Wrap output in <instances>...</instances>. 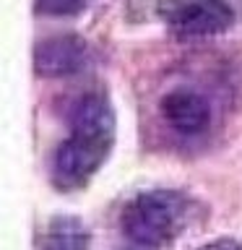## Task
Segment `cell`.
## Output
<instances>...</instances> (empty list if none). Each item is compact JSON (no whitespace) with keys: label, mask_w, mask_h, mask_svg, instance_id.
<instances>
[{"label":"cell","mask_w":242,"mask_h":250,"mask_svg":"<svg viewBox=\"0 0 242 250\" xmlns=\"http://www.w3.org/2000/svg\"><path fill=\"white\" fill-rule=\"evenodd\" d=\"M115 146V112L101 94H89L70 115L68 138L52 156V183L78 190L101 169Z\"/></svg>","instance_id":"obj_1"},{"label":"cell","mask_w":242,"mask_h":250,"mask_svg":"<svg viewBox=\"0 0 242 250\" xmlns=\"http://www.w3.org/2000/svg\"><path fill=\"white\" fill-rule=\"evenodd\" d=\"M198 206L182 190H146L125 203L120 214L122 234L141 248H164L182 237L193 224Z\"/></svg>","instance_id":"obj_2"},{"label":"cell","mask_w":242,"mask_h":250,"mask_svg":"<svg viewBox=\"0 0 242 250\" xmlns=\"http://www.w3.org/2000/svg\"><path fill=\"white\" fill-rule=\"evenodd\" d=\"M161 16L182 37L222 34L234 23V11L224 0H167Z\"/></svg>","instance_id":"obj_3"},{"label":"cell","mask_w":242,"mask_h":250,"mask_svg":"<svg viewBox=\"0 0 242 250\" xmlns=\"http://www.w3.org/2000/svg\"><path fill=\"white\" fill-rule=\"evenodd\" d=\"M86 60H89V47L76 34L47 37L37 44L34 52L37 73L47 78L78 73L81 68H86Z\"/></svg>","instance_id":"obj_4"},{"label":"cell","mask_w":242,"mask_h":250,"mask_svg":"<svg viewBox=\"0 0 242 250\" xmlns=\"http://www.w3.org/2000/svg\"><path fill=\"white\" fill-rule=\"evenodd\" d=\"M161 115L172 130L182 136H198L211 123L208 102L193 89H175L161 99Z\"/></svg>","instance_id":"obj_5"},{"label":"cell","mask_w":242,"mask_h":250,"mask_svg":"<svg viewBox=\"0 0 242 250\" xmlns=\"http://www.w3.org/2000/svg\"><path fill=\"white\" fill-rule=\"evenodd\" d=\"M89 229L76 216H55L42 232V250H89Z\"/></svg>","instance_id":"obj_6"},{"label":"cell","mask_w":242,"mask_h":250,"mask_svg":"<svg viewBox=\"0 0 242 250\" xmlns=\"http://www.w3.org/2000/svg\"><path fill=\"white\" fill-rule=\"evenodd\" d=\"M89 0H37V8L44 13H76Z\"/></svg>","instance_id":"obj_7"},{"label":"cell","mask_w":242,"mask_h":250,"mask_svg":"<svg viewBox=\"0 0 242 250\" xmlns=\"http://www.w3.org/2000/svg\"><path fill=\"white\" fill-rule=\"evenodd\" d=\"M198 250H242V242H240V240H229V237H222V240L206 242V245H201Z\"/></svg>","instance_id":"obj_8"}]
</instances>
